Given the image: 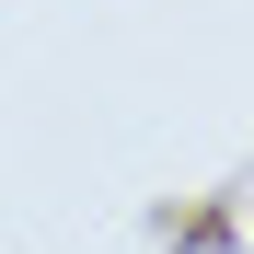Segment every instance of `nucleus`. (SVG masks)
I'll list each match as a JSON object with an SVG mask.
<instances>
[]
</instances>
